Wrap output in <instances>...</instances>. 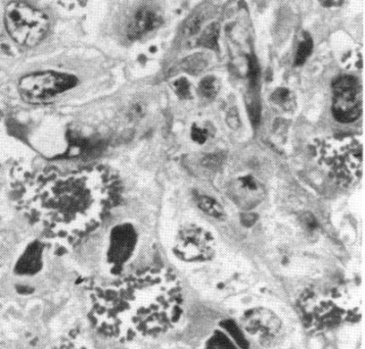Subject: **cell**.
<instances>
[{
	"label": "cell",
	"mask_w": 365,
	"mask_h": 349,
	"mask_svg": "<svg viewBox=\"0 0 365 349\" xmlns=\"http://www.w3.org/2000/svg\"><path fill=\"white\" fill-rule=\"evenodd\" d=\"M200 95L204 98L213 99L219 91V82L216 78L209 76L204 78L197 88Z\"/></svg>",
	"instance_id": "2e32d148"
},
{
	"label": "cell",
	"mask_w": 365,
	"mask_h": 349,
	"mask_svg": "<svg viewBox=\"0 0 365 349\" xmlns=\"http://www.w3.org/2000/svg\"><path fill=\"white\" fill-rule=\"evenodd\" d=\"M272 99L275 105L288 110L292 108V94L287 88H279L273 92Z\"/></svg>",
	"instance_id": "ac0fdd59"
},
{
	"label": "cell",
	"mask_w": 365,
	"mask_h": 349,
	"mask_svg": "<svg viewBox=\"0 0 365 349\" xmlns=\"http://www.w3.org/2000/svg\"><path fill=\"white\" fill-rule=\"evenodd\" d=\"M77 79L72 75L58 72H39L22 78L19 91L24 100L30 103H44L72 89Z\"/></svg>",
	"instance_id": "52a82bcc"
},
{
	"label": "cell",
	"mask_w": 365,
	"mask_h": 349,
	"mask_svg": "<svg viewBox=\"0 0 365 349\" xmlns=\"http://www.w3.org/2000/svg\"><path fill=\"white\" fill-rule=\"evenodd\" d=\"M248 112L252 124L254 125V127L258 126L261 121V107L258 101L254 100L253 103H250Z\"/></svg>",
	"instance_id": "44dd1931"
},
{
	"label": "cell",
	"mask_w": 365,
	"mask_h": 349,
	"mask_svg": "<svg viewBox=\"0 0 365 349\" xmlns=\"http://www.w3.org/2000/svg\"><path fill=\"white\" fill-rule=\"evenodd\" d=\"M133 231L125 227L118 229L114 234V241H113L112 249H110V252H112L110 259L114 264L113 265L114 268H119L127 256L130 254L133 251Z\"/></svg>",
	"instance_id": "8fae6325"
},
{
	"label": "cell",
	"mask_w": 365,
	"mask_h": 349,
	"mask_svg": "<svg viewBox=\"0 0 365 349\" xmlns=\"http://www.w3.org/2000/svg\"><path fill=\"white\" fill-rule=\"evenodd\" d=\"M226 122H227V125L230 128H239L240 125H241V120H240L239 113H237L235 108H232V110L228 112L227 117H226Z\"/></svg>",
	"instance_id": "603a6c76"
},
{
	"label": "cell",
	"mask_w": 365,
	"mask_h": 349,
	"mask_svg": "<svg viewBox=\"0 0 365 349\" xmlns=\"http://www.w3.org/2000/svg\"><path fill=\"white\" fill-rule=\"evenodd\" d=\"M88 319L101 336L120 342L158 338L178 326L185 311L178 276L145 269L88 290Z\"/></svg>",
	"instance_id": "6da1fadb"
},
{
	"label": "cell",
	"mask_w": 365,
	"mask_h": 349,
	"mask_svg": "<svg viewBox=\"0 0 365 349\" xmlns=\"http://www.w3.org/2000/svg\"><path fill=\"white\" fill-rule=\"evenodd\" d=\"M4 21L9 36L21 46H36L49 29L46 14L23 1H13L6 6Z\"/></svg>",
	"instance_id": "5b68a950"
},
{
	"label": "cell",
	"mask_w": 365,
	"mask_h": 349,
	"mask_svg": "<svg viewBox=\"0 0 365 349\" xmlns=\"http://www.w3.org/2000/svg\"><path fill=\"white\" fill-rule=\"evenodd\" d=\"M202 20L200 19V16H195L192 20L190 21V23L187 25V34L188 35H194L197 31L200 30V27H201Z\"/></svg>",
	"instance_id": "cb8c5ba5"
},
{
	"label": "cell",
	"mask_w": 365,
	"mask_h": 349,
	"mask_svg": "<svg viewBox=\"0 0 365 349\" xmlns=\"http://www.w3.org/2000/svg\"><path fill=\"white\" fill-rule=\"evenodd\" d=\"M219 25L217 23L211 24L202 33L199 39V46L209 49L218 48Z\"/></svg>",
	"instance_id": "9a60e30c"
},
{
	"label": "cell",
	"mask_w": 365,
	"mask_h": 349,
	"mask_svg": "<svg viewBox=\"0 0 365 349\" xmlns=\"http://www.w3.org/2000/svg\"><path fill=\"white\" fill-rule=\"evenodd\" d=\"M36 249H30L29 254H26L20 264V270L23 272H33L37 264Z\"/></svg>",
	"instance_id": "d6986e66"
},
{
	"label": "cell",
	"mask_w": 365,
	"mask_h": 349,
	"mask_svg": "<svg viewBox=\"0 0 365 349\" xmlns=\"http://www.w3.org/2000/svg\"><path fill=\"white\" fill-rule=\"evenodd\" d=\"M117 192L114 176L103 167L47 170L28 182L23 200L51 238L70 245L100 225Z\"/></svg>",
	"instance_id": "7a4b0ae2"
},
{
	"label": "cell",
	"mask_w": 365,
	"mask_h": 349,
	"mask_svg": "<svg viewBox=\"0 0 365 349\" xmlns=\"http://www.w3.org/2000/svg\"><path fill=\"white\" fill-rule=\"evenodd\" d=\"M356 308L346 306L345 298L338 292L310 291L300 301V311L306 326L314 331L340 326L346 321L354 320Z\"/></svg>",
	"instance_id": "277c9868"
},
{
	"label": "cell",
	"mask_w": 365,
	"mask_h": 349,
	"mask_svg": "<svg viewBox=\"0 0 365 349\" xmlns=\"http://www.w3.org/2000/svg\"><path fill=\"white\" fill-rule=\"evenodd\" d=\"M317 160L339 185L350 187L362 177L364 150L352 137L327 138L317 146Z\"/></svg>",
	"instance_id": "3957f363"
},
{
	"label": "cell",
	"mask_w": 365,
	"mask_h": 349,
	"mask_svg": "<svg viewBox=\"0 0 365 349\" xmlns=\"http://www.w3.org/2000/svg\"><path fill=\"white\" fill-rule=\"evenodd\" d=\"M333 115L341 123L356 121L362 112L359 85L352 76L338 78L333 84Z\"/></svg>",
	"instance_id": "9c48e42d"
},
{
	"label": "cell",
	"mask_w": 365,
	"mask_h": 349,
	"mask_svg": "<svg viewBox=\"0 0 365 349\" xmlns=\"http://www.w3.org/2000/svg\"><path fill=\"white\" fill-rule=\"evenodd\" d=\"M233 193H235V199L239 200L240 204H242L248 199L250 205H256V200H260L262 189L253 177L244 176L237 179Z\"/></svg>",
	"instance_id": "7c38bea8"
},
{
	"label": "cell",
	"mask_w": 365,
	"mask_h": 349,
	"mask_svg": "<svg viewBox=\"0 0 365 349\" xmlns=\"http://www.w3.org/2000/svg\"><path fill=\"white\" fill-rule=\"evenodd\" d=\"M209 131L206 128L200 126H194L192 130V138L195 142L205 143L208 139Z\"/></svg>",
	"instance_id": "7402d4cb"
},
{
	"label": "cell",
	"mask_w": 365,
	"mask_h": 349,
	"mask_svg": "<svg viewBox=\"0 0 365 349\" xmlns=\"http://www.w3.org/2000/svg\"><path fill=\"white\" fill-rule=\"evenodd\" d=\"M207 63L206 58H204L202 54H192V56H188L185 58L181 63V68L183 71L187 72L188 74L197 75L202 72L206 68Z\"/></svg>",
	"instance_id": "5bb4252c"
},
{
	"label": "cell",
	"mask_w": 365,
	"mask_h": 349,
	"mask_svg": "<svg viewBox=\"0 0 365 349\" xmlns=\"http://www.w3.org/2000/svg\"><path fill=\"white\" fill-rule=\"evenodd\" d=\"M173 86L174 90H175L179 98L183 99L190 98V87L187 79L182 78V79L176 80V81L174 82Z\"/></svg>",
	"instance_id": "ffe728a7"
},
{
	"label": "cell",
	"mask_w": 365,
	"mask_h": 349,
	"mask_svg": "<svg viewBox=\"0 0 365 349\" xmlns=\"http://www.w3.org/2000/svg\"><path fill=\"white\" fill-rule=\"evenodd\" d=\"M303 222L308 228L312 229V230L317 227V222L312 214H304Z\"/></svg>",
	"instance_id": "d4e9b609"
},
{
	"label": "cell",
	"mask_w": 365,
	"mask_h": 349,
	"mask_svg": "<svg viewBox=\"0 0 365 349\" xmlns=\"http://www.w3.org/2000/svg\"><path fill=\"white\" fill-rule=\"evenodd\" d=\"M143 114V105H134L133 108H131V115L135 118H140Z\"/></svg>",
	"instance_id": "4316f807"
},
{
	"label": "cell",
	"mask_w": 365,
	"mask_h": 349,
	"mask_svg": "<svg viewBox=\"0 0 365 349\" xmlns=\"http://www.w3.org/2000/svg\"><path fill=\"white\" fill-rule=\"evenodd\" d=\"M162 23L163 19L155 9L143 6L131 16L127 25V36L131 40L141 38L147 33L158 29Z\"/></svg>",
	"instance_id": "30bf717a"
},
{
	"label": "cell",
	"mask_w": 365,
	"mask_h": 349,
	"mask_svg": "<svg viewBox=\"0 0 365 349\" xmlns=\"http://www.w3.org/2000/svg\"><path fill=\"white\" fill-rule=\"evenodd\" d=\"M257 220V216L256 214H242V223L244 224L245 226H250L254 225L255 224V222Z\"/></svg>",
	"instance_id": "484cf974"
},
{
	"label": "cell",
	"mask_w": 365,
	"mask_h": 349,
	"mask_svg": "<svg viewBox=\"0 0 365 349\" xmlns=\"http://www.w3.org/2000/svg\"><path fill=\"white\" fill-rule=\"evenodd\" d=\"M239 323L242 331L264 348L277 346L286 333L284 322L269 308H254L245 311Z\"/></svg>",
	"instance_id": "8992f818"
},
{
	"label": "cell",
	"mask_w": 365,
	"mask_h": 349,
	"mask_svg": "<svg viewBox=\"0 0 365 349\" xmlns=\"http://www.w3.org/2000/svg\"><path fill=\"white\" fill-rule=\"evenodd\" d=\"M174 254L187 263H204L215 254V238L201 226H185L179 231L174 244Z\"/></svg>",
	"instance_id": "ba28073f"
},
{
	"label": "cell",
	"mask_w": 365,
	"mask_h": 349,
	"mask_svg": "<svg viewBox=\"0 0 365 349\" xmlns=\"http://www.w3.org/2000/svg\"><path fill=\"white\" fill-rule=\"evenodd\" d=\"M197 205L205 214H209L213 218L218 219V220H223L225 218V209L214 198L205 197V195L199 197L197 198Z\"/></svg>",
	"instance_id": "4fadbf2b"
},
{
	"label": "cell",
	"mask_w": 365,
	"mask_h": 349,
	"mask_svg": "<svg viewBox=\"0 0 365 349\" xmlns=\"http://www.w3.org/2000/svg\"><path fill=\"white\" fill-rule=\"evenodd\" d=\"M313 49L312 38L309 35L306 34V38L299 44L298 49H297L295 66H302L309 58Z\"/></svg>",
	"instance_id": "e0dca14e"
}]
</instances>
